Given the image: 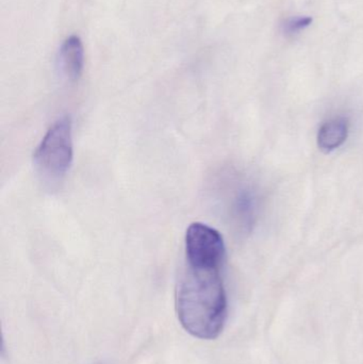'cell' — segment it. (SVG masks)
Listing matches in <instances>:
<instances>
[{"label":"cell","instance_id":"cell-1","mask_svg":"<svg viewBox=\"0 0 363 364\" xmlns=\"http://www.w3.org/2000/svg\"><path fill=\"white\" fill-rule=\"evenodd\" d=\"M176 310L190 335L202 340L219 337L227 318L221 267L187 263L177 284Z\"/></svg>","mask_w":363,"mask_h":364},{"label":"cell","instance_id":"cell-2","mask_svg":"<svg viewBox=\"0 0 363 364\" xmlns=\"http://www.w3.org/2000/svg\"><path fill=\"white\" fill-rule=\"evenodd\" d=\"M72 122L64 117L45 134L34 153V166L45 181H61L72 166Z\"/></svg>","mask_w":363,"mask_h":364},{"label":"cell","instance_id":"cell-3","mask_svg":"<svg viewBox=\"0 0 363 364\" xmlns=\"http://www.w3.org/2000/svg\"><path fill=\"white\" fill-rule=\"evenodd\" d=\"M185 259L190 264L222 267L225 244L221 233L202 223L190 225L185 233Z\"/></svg>","mask_w":363,"mask_h":364},{"label":"cell","instance_id":"cell-4","mask_svg":"<svg viewBox=\"0 0 363 364\" xmlns=\"http://www.w3.org/2000/svg\"><path fill=\"white\" fill-rule=\"evenodd\" d=\"M85 65V49L82 42L76 36H70L64 41L58 55V66L60 72L67 80H78L82 74Z\"/></svg>","mask_w":363,"mask_h":364},{"label":"cell","instance_id":"cell-5","mask_svg":"<svg viewBox=\"0 0 363 364\" xmlns=\"http://www.w3.org/2000/svg\"><path fill=\"white\" fill-rule=\"evenodd\" d=\"M229 209L234 223L243 230H247L255 222L257 210L255 195L249 188H239L232 196Z\"/></svg>","mask_w":363,"mask_h":364},{"label":"cell","instance_id":"cell-6","mask_svg":"<svg viewBox=\"0 0 363 364\" xmlns=\"http://www.w3.org/2000/svg\"><path fill=\"white\" fill-rule=\"evenodd\" d=\"M349 136V121L339 117L330 119L320 128L318 134L319 147L325 153L339 149L347 141Z\"/></svg>","mask_w":363,"mask_h":364},{"label":"cell","instance_id":"cell-7","mask_svg":"<svg viewBox=\"0 0 363 364\" xmlns=\"http://www.w3.org/2000/svg\"><path fill=\"white\" fill-rule=\"evenodd\" d=\"M313 23L310 16H291L285 19L281 23V32L286 36H294L304 31Z\"/></svg>","mask_w":363,"mask_h":364}]
</instances>
